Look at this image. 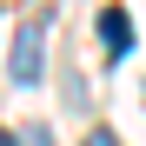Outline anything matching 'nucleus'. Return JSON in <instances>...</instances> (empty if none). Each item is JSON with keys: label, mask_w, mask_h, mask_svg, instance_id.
<instances>
[{"label": "nucleus", "mask_w": 146, "mask_h": 146, "mask_svg": "<svg viewBox=\"0 0 146 146\" xmlns=\"http://www.w3.org/2000/svg\"><path fill=\"white\" fill-rule=\"evenodd\" d=\"M40 53H46V13H33L27 27H20V40H13V80H20V86L40 80V66H46Z\"/></svg>", "instance_id": "nucleus-1"}, {"label": "nucleus", "mask_w": 146, "mask_h": 146, "mask_svg": "<svg viewBox=\"0 0 146 146\" xmlns=\"http://www.w3.org/2000/svg\"><path fill=\"white\" fill-rule=\"evenodd\" d=\"M100 40H106V53H113V60H126L133 27H126V13H119V7H106V13H100Z\"/></svg>", "instance_id": "nucleus-2"}, {"label": "nucleus", "mask_w": 146, "mask_h": 146, "mask_svg": "<svg viewBox=\"0 0 146 146\" xmlns=\"http://www.w3.org/2000/svg\"><path fill=\"white\" fill-rule=\"evenodd\" d=\"M80 146H119V133H113V126H86V139H80Z\"/></svg>", "instance_id": "nucleus-3"}, {"label": "nucleus", "mask_w": 146, "mask_h": 146, "mask_svg": "<svg viewBox=\"0 0 146 146\" xmlns=\"http://www.w3.org/2000/svg\"><path fill=\"white\" fill-rule=\"evenodd\" d=\"M0 146H20V139H13V133H7V126H0Z\"/></svg>", "instance_id": "nucleus-4"}]
</instances>
